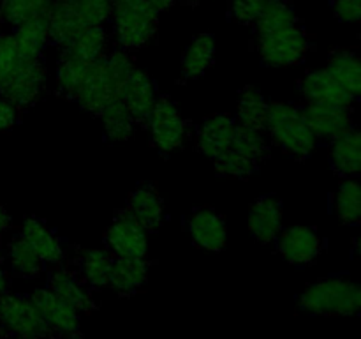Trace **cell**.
Returning <instances> with one entry per match:
<instances>
[{"mask_svg":"<svg viewBox=\"0 0 361 339\" xmlns=\"http://www.w3.org/2000/svg\"><path fill=\"white\" fill-rule=\"evenodd\" d=\"M133 69V60L123 49L101 56L92 64L74 101H78V105L87 112L99 115L104 106L115 99H120L123 85Z\"/></svg>","mask_w":361,"mask_h":339,"instance_id":"obj_1","label":"cell"},{"mask_svg":"<svg viewBox=\"0 0 361 339\" xmlns=\"http://www.w3.org/2000/svg\"><path fill=\"white\" fill-rule=\"evenodd\" d=\"M264 131H268L275 143L281 145L282 150L296 159L309 157L316 148L317 138L310 131L303 112L289 102L274 101L268 105Z\"/></svg>","mask_w":361,"mask_h":339,"instance_id":"obj_2","label":"cell"},{"mask_svg":"<svg viewBox=\"0 0 361 339\" xmlns=\"http://www.w3.org/2000/svg\"><path fill=\"white\" fill-rule=\"evenodd\" d=\"M307 313L324 316H349L361 313V285L344 278H328L310 285L300 297Z\"/></svg>","mask_w":361,"mask_h":339,"instance_id":"obj_3","label":"cell"},{"mask_svg":"<svg viewBox=\"0 0 361 339\" xmlns=\"http://www.w3.org/2000/svg\"><path fill=\"white\" fill-rule=\"evenodd\" d=\"M148 0H111L116 41L126 49L147 46L157 34L159 16Z\"/></svg>","mask_w":361,"mask_h":339,"instance_id":"obj_4","label":"cell"},{"mask_svg":"<svg viewBox=\"0 0 361 339\" xmlns=\"http://www.w3.org/2000/svg\"><path fill=\"white\" fill-rule=\"evenodd\" d=\"M310 48V39L300 25L257 34V52L261 60L271 67L296 66Z\"/></svg>","mask_w":361,"mask_h":339,"instance_id":"obj_5","label":"cell"},{"mask_svg":"<svg viewBox=\"0 0 361 339\" xmlns=\"http://www.w3.org/2000/svg\"><path fill=\"white\" fill-rule=\"evenodd\" d=\"M0 325L16 338H48L53 334L34 300L13 293L0 295Z\"/></svg>","mask_w":361,"mask_h":339,"instance_id":"obj_6","label":"cell"},{"mask_svg":"<svg viewBox=\"0 0 361 339\" xmlns=\"http://www.w3.org/2000/svg\"><path fill=\"white\" fill-rule=\"evenodd\" d=\"M147 122L150 127L152 141L164 154L176 150L185 141V119L180 113L178 106L166 95L157 97V102H155Z\"/></svg>","mask_w":361,"mask_h":339,"instance_id":"obj_7","label":"cell"},{"mask_svg":"<svg viewBox=\"0 0 361 339\" xmlns=\"http://www.w3.org/2000/svg\"><path fill=\"white\" fill-rule=\"evenodd\" d=\"M46 85V69L41 60L21 62L6 81L0 85V94L18 109L30 108L41 97Z\"/></svg>","mask_w":361,"mask_h":339,"instance_id":"obj_8","label":"cell"},{"mask_svg":"<svg viewBox=\"0 0 361 339\" xmlns=\"http://www.w3.org/2000/svg\"><path fill=\"white\" fill-rule=\"evenodd\" d=\"M147 230L129 214L120 210L104 233V242L115 258H145L147 256Z\"/></svg>","mask_w":361,"mask_h":339,"instance_id":"obj_9","label":"cell"},{"mask_svg":"<svg viewBox=\"0 0 361 339\" xmlns=\"http://www.w3.org/2000/svg\"><path fill=\"white\" fill-rule=\"evenodd\" d=\"M30 299L53 332L66 335H76L80 332V311L60 299L55 292L49 288L35 290Z\"/></svg>","mask_w":361,"mask_h":339,"instance_id":"obj_10","label":"cell"},{"mask_svg":"<svg viewBox=\"0 0 361 339\" xmlns=\"http://www.w3.org/2000/svg\"><path fill=\"white\" fill-rule=\"evenodd\" d=\"M310 131L316 138H334L341 136L353 126V117L349 106L324 105V102H307L302 109Z\"/></svg>","mask_w":361,"mask_h":339,"instance_id":"obj_11","label":"cell"},{"mask_svg":"<svg viewBox=\"0 0 361 339\" xmlns=\"http://www.w3.org/2000/svg\"><path fill=\"white\" fill-rule=\"evenodd\" d=\"M279 253L293 265H309L316 260L323 249V240L309 226H291L281 232Z\"/></svg>","mask_w":361,"mask_h":339,"instance_id":"obj_12","label":"cell"},{"mask_svg":"<svg viewBox=\"0 0 361 339\" xmlns=\"http://www.w3.org/2000/svg\"><path fill=\"white\" fill-rule=\"evenodd\" d=\"M190 239L204 251H222L228 240V226L222 215L214 208L201 207L190 214L187 221Z\"/></svg>","mask_w":361,"mask_h":339,"instance_id":"obj_13","label":"cell"},{"mask_svg":"<svg viewBox=\"0 0 361 339\" xmlns=\"http://www.w3.org/2000/svg\"><path fill=\"white\" fill-rule=\"evenodd\" d=\"M238 122L228 115H214L204 120L197 131L196 143L200 152L210 159L221 157L233 147Z\"/></svg>","mask_w":361,"mask_h":339,"instance_id":"obj_14","label":"cell"},{"mask_svg":"<svg viewBox=\"0 0 361 339\" xmlns=\"http://www.w3.org/2000/svg\"><path fill=\"white\" fill-rule=\"evenodd\" d=\"M120 99L127 106L130 115L134 117L136 124L147 122L155 102H157V92H155L154 80L145 71L134 67L130 76L127 78L126 85H123Z\"/></svg>","mask_w":361,"mask_h":339,"instance_id":"obj_15","label":"cell"},{"mask_svg":"<svg viewBox=\"0 0 361 339\" xmlns=\"http://www.w3.org/2000/svg\"><path fill=\"white\" fill-rule=\"evenodd\" d=\"M282 203L275 196H263L250 205L249 230L259 242H274L282 232Z\"/></svg>","mask_w":361,"mask_h":339,"instance_id":"obj_16","label":"cell"},{"mask_svg":"<svg viewBox=\"0 0 361 339\" xmlns=\"http://www.w3.org/2000/svg\"><path fill=\"white\" fill-rule=\"evenodd\" d=\"M300 90L309 102L349 106L355 101L326 69H316L307 73L300 81Z\"/></svg>","mask_w":361,"mask_h":339,"instance_id":"obj_17","label":"cell"},{"mask_svg":"<svg viewBox=\"0 0 361 339\" xmlns=\"http://www.w3.org/2000/svg\"><path fill=\"white\" fill-rule=\"evenodd\" d=\"M20 235L30 244L35 249V253L41 256L42 263L55 265L59 267L66 260V249L63 244L41 219L27 218L21 225Z\"/></svg>","mask_w":361,"mask_h":339,"instance_id":"obj_18","label":"cell"},{"mask_svg":"<svg viewBox=\"0 0 361 339\" xmlns=\"http://www.w3.org/2000/svg\"><path fill=\"white\" fill-rule=\"evenodd\" d=\"M127 210L147 232H155L164 221V205L154 184L137 186L130 193Z\"/></svg>","mask_w":361,"mask_h":339,"instance_id":"obj_19","label":"cell"},{"mask_svg":"<svg viewBox=\"0 0 361 339\" xmlns=\"http://www.w3.org/2000/svg\"><path fill=\"white\" fill-rule=\"evenodd\" d=\"M11 39L14 42L18 56L21 62H32V60H39L44 46L49 42V30H48V20L44 16L34 18V20L27 21V23L16 27L14 34H11Z\"/></svg>","mask_w":361,"mask_h":339,"instance_id":"obj_20","label":"cell"},{"mask_svg":"<svg viewBox=\"0 0 361 339\" xmlns=\"http://www.w3.org/2000/svg\"><path fill=\"white\" fill-rule=\"evenodd\" d=\"M331 166L341 175L353 177L361 173V129H348L334 138L330 147Z\"/></svg>","mask_w":361,"mask_h":339,"instance_id":"obj_21","label":"cell"},{"mask_svg":"<svg viewBox=\"0 0 361 339\" xmlns=\"http://www.w3.org/2000/svg\"><path fill=\"white\" fill-rule=\"evenodd\" d=\"M148 278L145 258H113L108 285L122 295H133L143 288Z\"/></svg>","mask_w":361,"mask_h":339,"instance_id":"obj_22","label":"cell"},{"mask_svg":"<svg viewBox=\"0 0 361 339\" xmlns=\"http://www.w3.org/2000/svg\"><path fill=\"white\" fill-rule=\"evenodd\" d=\"M326 71L353 99H361V55L348 49L335 52L328 60Z\"/></svg>","mask_w":361,"mask_h":339,"instance_id":"obj_23","label":"cell"},{"mask_svg":"<svg viewBox=\"0 0 361 339\" xmlns=\"http://www.w3.org/2000/svg\"><path fill=\"white\" fill-rule=\"evenodd\" d=\"M51 292H55L60 299L69 302L71 306L76 307L80 313H90L94 309L95 302L90 293L87 292L83 285L78 281L76 275L67 268H56L49 275V286Z\"/></svg>","mask_w":361,"mask_h":339,"instance_id":"obj_24","label":"cell"},{"mask_svg":"<svg viewBox=\"0 0 361 339\" xmlns=\"http://www.w3.org/2000/svg\"><path fill=\"white\" fill-rule=\"evenodd\" d=\"M106 44H108V34H106L104 27L99 25V27L87 28L73 41L62 46V55L85 60V62H95L106 55Z\"/></svg>","mask_w":361,"mask_h":339,"instance_id":"obj_25","label":"cell"},{"mask_svg":"<svg viewBox=\"0 0 361 339\" xmlns=\"http://www.w3.org/2000/svg\"><path fill=\"white\" fill-rule=\"evenodd\" d=\"M215 59V39L212 34H200L192 39L182 60V73L187 80L201 78Z\"/></svg>","mask_w":361,"mask_h":339,"instance_id":"obj_26","label":"cell"},{"mask_svg":"<svg viewBox=\"0 0 361 339\" xmlns=\"http://www.w3.org/2000/svg\"><path fill=\"white\" fill-rule=\"evenodd\" d=\"M111 265L113 256L109 254V251L95 249V247L83 249L78 258V268H80L85 282L94 288H102L108 285Z\"/></svg>","mask_w":361,"mask_h":339,"instance_id":"obj_27","label":"cell"},{"mask_svg":"<svg viewBox=\"0 0 361 339\" xmlns=\"http://www.w3.org/2000/svg\"><path fill=\"white\" fill-rule=\"evenodd\" d=\"M99 115H101L102 127H104V133L109 140L126 141L133 136L136 120L130 115L122 99H115V101L109 102Z\"/></svg>","mask_w":361,"mask_h":339,"instance_id":"obj_28","label":"cell"},{"mask_svg":"<svg viewBox=\"0 0 361 339\" xmlns=\"http://www.w3.org/2000/svg\"><path fill=\"white\" fill-rule=\"evenodd\" d=\"M268 105L264 95L261 94L257 88L247 87L242 92L238 101V112H236V122L242 127H249V129L264 131V124H267L268 115Z\"/></svg>","mask_w":361,"mask_h":339,"instance_id":"obj_29","label":"cell"},{"mask_svg":"<svg viewBox=\"0 0 361 339\" xmlns=\"http://www.w3.org/2000/svg\"><path fill=\"white\" fill-rule=\"evenodd\" d=\"M334 210L338 221L344 225L361 222V184L356 180H345L338 186L334 196Z\"/></svg>","mask_w":361,"mask_h":339,"instance_id":"obj_30","label":"cell"},{"mask_svg":"<svg viewBox=\"0 0 361 339\" xmlns=\"http://www.w3.org/2000/svg\"><path fill=\"white\" fill-rule=\"evenodd\" d=\"M92 64L94 62H85V60L71 59V56L62 55L59 69H56V90L67 99L76 97L78 90L83 85Z\"/></svg>","mask_w":361,"mask_h":339,"instance_id":"obj_31","label":"cell"},{"mask_svg":"<svg viewBox=\"0 0 361 339\" xmlns=\"http://www.w3.org/2000/svg\"><path fill=\"white\" fill-rule=\"evenodd\" d=\"M51 0H0V20L14 28L48 13Z\"/></svg>","mask_w":361,"mask_h":339,"instance_id":"obj_32","label":"cell"},{"mask_svg":"<svg viewBox=\"0 0 361 339\" xmlns=\"http://www.w3.org/2000/svg\"><path fill=\"white\" fill-rule=\"evenodd\" d=\"M11 267L21 278H35L42 270V260L34 247L27 242L21 235L11 240L9 249H7Z\"/></svg>","mask_w":361,"mask_h":339,"instance_id":"obj_33","label":"cell"},{"mask_svg":"<svg viewBox=\"0 0 361 339\" xmlns=\"http://www.w3.org/2000/svg\"><path fill=\"white\" fill-rule=\"evenodd\" d=\"M254 25H256L257 34H267L279 28L298 25V18H296L295 9L286 0H270Z\"/></svg>","mask_w":361,"mask_h":339,"instance_id":"obj_34","label":"cell"},{"mask_svg":"<svg viewBox=\"0 0 361 339\" xmlns=\"http://www.w3.org/2000/svg\"><path fill=\"white\" fill-rule=\"evenodd\" d=\"M231 148L243 154L245 157L252 159L257 165L270 154V143L264 136V131L249 129V127L242 126H238V129H236V136Z\"/></svg>","mask_w":361,"mask_h":339,"instance_id":"obj_35","label":"cell"},{"mask_svg":"<svg viewBox=\"0 0 361 339\" xmlns=\"http://www.w3.org/2000/svg\"><path fill=\"white\" fill-rule=\"evenodd\" d=\"M87 27H99L111 18V0H62Z\"/></svg>","mask_w":361,"mask_h":339,"instance_id":"obj_36","label":"cell"},{"mask_svg":"<svg viewBox=\"0 0 361 339\" xmlns=\"http://www.w3.org/2000/svg\"><path fill=\"white\" fill-rule=\"evenodd\" d=\"M215 168L219 175L228 177V179H249L257 170V162L229 148L226 154L215 159Z\"/></svg>","mask_w":361,"mask_h":339,"instance_id":"obj_37","label":"cell"},{"mask_svg":"<svg viewBox=\"0 0 361 339\" xmlns=\"http://www.w3.org/2000/svg\"><path fill=\"white\" fill-rule=\"evenodd\" d=\"M270 0H231V16L238 23L252 25Z\"/></svg>","mask_w":361,"mask_h":339,"instance_id":"obj_38","label":"cell"},{"mask_svg":"<svg viewBox=\"0 0 361 339\" xmlns=\"http://www.w3.org/2000/svg\"><path fill=\"white\" fill-rule=\"evenodd\" d=\"M334 14L342 23H360L361 0H335Z\"/></svg>","mask_w":361,"mask_h":339,"instance_id":"obj_39","label":"cell"},{"mask_svg":"<svg viewBox=\"0 0 361 339\" xmlns=\"http://www.w3.org/2000/svg\"><path fill=\"white\" fill-rule=\"evenodd\" d=\"M20 109L0 94V131H7L16 124Z\"/></svg>","mask_w":361,"mask_h":339,"instance_id":"obj_40","label":"cell"},{"mask_svg":"<svg viewBox=\"0 0 361 339\" xmlns=\"http://www.w3.org/2000/svg\"><path fill=\"white\" fill-rule=\"evenodd\" d=\"M9 226H11L9 214H7L6 208L0 207V244H2V237H4V233L9 230Z\"/></svg>","mask_w":361,"mask_h":339,"instance_id":"obj_41","label":"cell"},{"mask_svg":"<svg viewBox=\"0 0 361 339\" xmlns=\"http://www.w3.org/2000/svg\"><path fill=\"white\" fill-rule=\"evenodd\" d=\"M148 2L154 6V9L157 11V13H161V11L169 9V7H171L173 4L178 2V0H148Z\"/></svg>","mask_w":361,"mask_h":339,"instance_id":"obj_42","label":"cell"},{"mask_svg":"<svg viewBox=\"0 0 361 339\" xmlns=\"http://www.w3.org/2000/svg\"><path fill=\"white\" fill-rule=\"evenodd\" d=\"M7 286H9V279H7L6 270L0 267V295L7 293Z\"/></svg>","mask_w":361,"mask_h":339,"instance_id":"obj_43","label":"cell"},{"mask_svg":"<svg viewBox=\"0 0 361 339\" xmlns=\"http://www.w3.org/2000/svg\"><path fill=\"white\" fill-rule=\"evenodd\" d=\"M355 251H356V254H358V256L361 258V230H360L358 237H356V242H355Z\"/></svg>","mask_w":361,"mask_h":339,"instance_id":"obj_44","label":"cell"},{"mask_svg":"<svg viewBox=\"0 0 361 339\" xmlns=\"http://www.w3.org/2000/svg\"><path fill=\"white\" fill-rule=\"evenodd\" d=\"M7 335H9L7 334V331L2 327V325H0V339H7Z\"/></svg>","mask_w":361,"mask_h":339,"instance_id":"obj_45","label":"cell"},{"mask_svg":"<svg viewBox=\"0 0 361 339\" xmlns=\"http://www.w3.org/2000/svg\"><path fill=\"white\" fill-rule=\"evenodd\" d=\"M185 2H189V4H196V2H200V0H185Z\"/></svg>","mask_w":361,"mask_h":339,"instance_id":"obj_46","label":"cell"},{"mask_svg":"<svg viewBox=\"0 0 361 339\" xmlns=\"http://www.w3.org/2000/svg\"><path fill=\"white\" fill-rule=\"evenodd\" d=\"M18 339H41V338H18Z\"/></svg>","mask_w":361,"mask_h":339,"instance_id":"obj_47","label":"cell"},{"mask_svg":"<svg viewBox=\"0 0 361 339\" xmlns=\"http://www.w3.org/2000/svg\"><path fill=\"white\" fill-rule=\"evenodd\" d=\"M360 37H361V35H360Z\"/></svg>","mask_w":361,"mask_h":339,"instance_id":"obj_48","label":"cell"}]
</instances>
